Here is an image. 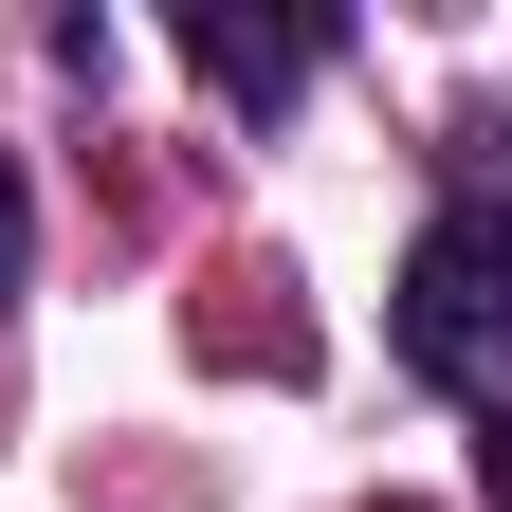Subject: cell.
Segmentation results:
<instances>
[{
    "label": "cell",
    "mask_w": 512,
    "mask_h": 512,
    "mask_svg": "<svg viewBox=\"0 0 512 512\" xmlns=\"http://www.w3.org/2000/svg\"><path fill=\"white\" fill-rule=\"evenodd\" d=\"M384 348H403L439 403L512 421V128H458V183H439V220L403 238V275H384Z\"/></svg>",
    "instance_id": "6da1fadb"
},
{
    "label": "cell",
    "mask_w": 512,
    "mask_h": 512,
    "mask_svg": "<svg viewBox=\"0 0 512 512\" xmlns=\"http://www.w3.org/2000/svg\"><path fill=\"white\" fill-rule=\"evenodd\" d=\"M183 74L220 110H293L330 74V19H275V0H183Z\"/></svg>",
    "instance_id": "7a4b0ae2"
},
{
    "label": "cell",
    "mask_w": 512,
    "mask_h": 512,
    "mask_svg": "<svg viewBox=\"0 0 512 512\" xmlns=\"http://www.w3.org/2000/svg\"><path fill=\"white\" fill-rule=\"evenodd\" d=\"M19 275H37V202H19V165H0V311H19Z\"/></svg>",
    "instance_id": "3957f363"
},
{
    "label": "cell",
    "mask_w": 512,
    "mask_h": 512,
    "mask_svg": "<svg viewBox=\"0 0 512 512\" xmlns=\"http://www.w3.org/2000/svg\"><path fill=\"white\" fill-rule=\"evenodd\" d=\"M476 494H494V512H512V421H494V439H476Z\"/></svg>",
    "instance_id": "277c9868"
}]
</instances>
